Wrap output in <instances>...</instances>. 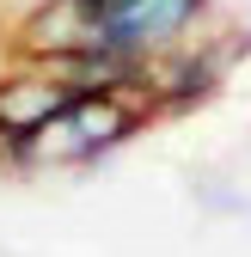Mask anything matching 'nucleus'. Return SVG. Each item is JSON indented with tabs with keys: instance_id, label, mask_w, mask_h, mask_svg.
I'll return each mask as SVG.
<instances>
[{
	"instance_id": "1",
	"label": "nucleus",
	"mask_w": 251,
	"mask_h": 257,
	"mask_svg": "<svg viewBox=\"0 0 251 257\" xmlns=\"http://www.w3.org/2000/svg\"><path fill=\"white\" fill-rule=\"evenodd\" d=\"M153 116L160 110L141 86H74L68 104L19 147L13 166H92L122 141H135Z\"/></svg>"
},
{
	"instance_id": "2",
	"label": "nucleus",
	"mask_w": 251,
	"mask_h": 257,
	"mask_svg": "<svg viewBox=\"0 0 251 257\" xmlns=\"http://www.w3.org/2000/svg\"><path fill=\"white\" fill-rule=\"evenodd\" d=\"M239 55H245L239 25L221 19L214 31H202L196 43H184V49H172L166 61H153L141 86H147L153 110H190V104L214 98V92L227 86V74H233V61H239Z\"/></svg>"
},
{
	"instance_id": "3",
	"label": "nucleus",
	"mask_w": 251,
	"mask_h": 257,
	"mask_svg": "<svg viewBox=\"0 0 251 257\" xmlns=\"http://www.w3.org/2000/svg\"><path fill=\"white\" fill-rule=\"evenodd\" d=\"M0 7H7V13H13V19H7V31H13V25H19V19L31 13V7H43V0H0Z\"/></svg>"
},
{
	"instance_id": "4",
	"label": "nucleus",
	"mask_w": 251,
	"mask_h": 257,
	"mask_svg": "<svg viewBox=\"0 0 251 257\" xmlns=\"http://www.w3.org/2000/svg\"><path fill=\"white\" fill-rule=\"evenodd\" d=\"M233 25H239V37H245V49H251V7H245V13H239Z\"/></svg>"
}]
</instances>
